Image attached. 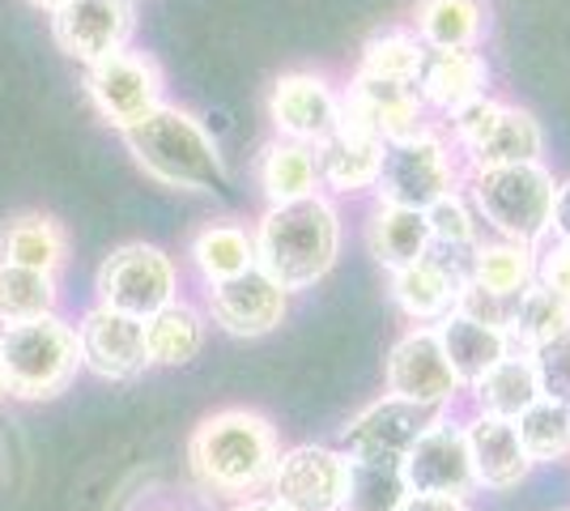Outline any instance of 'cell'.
Listing matches in <instances>:
<instances>
[{"mask_svg": "<svg viewBox=\"0 0 570 511\" xmlns=\"http://www.w3.org/2000/svg\"><path fill=\"white\" fill-rule=\"evenodd\" d=\"M350 456L324 443H298L277 456L268 478V499L285 511H345Z\"/></svg>", "mask_w": 570, "mask_h": 511, "instance_id": "9", "label": "cell"}, {"mask_svg": "<svg viewBox=\"0 0 570 511\" xmlns=\"http://www.w3.org/2000/svg\"><path fill=\"white\" fill-rule=\"evenodd\" d=\"M191 261L200 268V277L214 286V282L238 277V273H247L256 265V247H252V235L243 226L214 222L191 239Z\"/></svg>", "mask_w": 570, "mask_h": 511, "instance_id": "30", "label": "cell"}, {"mask_svg": "<svg viewBox=\"0 0 570 511\" xmlns=\"http://www.w3.org/2000/svg\"><path fill=\"white\" fill-rule=\"evenodd\" d=\"M289 312V294L264 273V268H247L238 277L214 282L209 286V316L235 337H264L273 333Z\"/></svg>", "mask_w": 570, "mask_h": 511, "instance_id": "16", "label": "cell"}, {"mask_svg": "<svg viewBox=\"0 0 570 511\" xmlns=\"http://www.w3.org/2000/svg\"><path fill=\"white\" fill-rule=\"evenodd\" d=\"M86 95L98 107V116L124 132L163 107V73L149 56L111 51L86 65Z\"/></svg>", "mask_w": 570, "mask_h": 511, "instance_id": "11", "label": "cell"}, {"mask_svg": "<svg viewBox=\"0 0 570 511\" xmlns=\"http://www.w3.org/2000/svg\"><path fill=\"white\" fill-rule=\"evenodd\" d=\"M485 0H422L413 35L426 51H473L485 35Z\"/></svg>", "mask_w": 570, "mask_h": 511, "instance_id": "23", "label": "cell"}, {"mask_svg": "<svg viewBox=\"0 0 570 511\" xmlns=\"http://www.w3.org/2000/svg\"><path fill=\"white\" fill-rule=\"evenodd\" d=\"M455 141L476 167H515V163H541L546 132L532 111L499 98H476L452 116Z\"/></svg>", "mask_w": 570, "mask_h": 511, "instance_id": "6", "label": "cell"}, {"mask_svg": "<svg viewBox=\"0 0 570 511\" xmlns=\"http://www.w3.org/2000/svg\"><path fill=\"white\" fill-rule=\"evenodd\" d=\"M426 226H430V244H448V247L476 244V214L460 193L434 200L426 209Z\"/></svg>", "mask_w": 570, "mask_h": 511, "instance_id": "38", "label": "cell"}, {"mask_svg": "<svg viewBox=\"0 0 570 511\" xmlns=\"http://www.w3.org/2000/svg\"><path fill=\"white\" fill-rule=\"evenodd\" d=\"M537 282L558 294L570 312V244H549L537 256Z\"/></svg>", "mask_w": 570, "mask_h": 511, "instance_id": "40", "label": "cell"}, {"mask_svg": "<svg viewBox=\"0 0 570 511\" xmlns=\"http://www.w3.org/2000/svg\"><path fill=\"white\" fill-rule=\"evenodd\" d=\"M567 410H570V405H567Z\"/></svg>", "mask_w": 570, "mask_h": 511, "instance_id": "46", "label": "cell"}, {"mask_svg": "<svg viewBox=\"0 0 570 511\" xmlns=\"http://www.w3.org/2000/svg\"><path fill=\"white\" fill-rule=\"evenodd\" d=\"M0 363H4V389L13 392V396H22V401L60 396L72 384L77 366H81L77 328L56 316L4 328Z\"/></svg>", "mask_w": 570, "mask_h": 511, "instance_id": "5", "label": "cell"}, {"mask_svg": "<svg viewBox=\"0 0 570 511\" xmlns=\"http://www.w3.org/2000/svg\"><path fill=\"white\" fill-rule=\"evenodd\" d=\"M261 184L268 205H289L315 193L320 175H315V149L298 146V141H277L264 149L261 163Z\"/></svg>", "mask_w": 570, "mask_h": 511, "instance_id": "31", "label": "cell"}, {"mask_svg": "<svg viewBox=\"0 0 570 511\" xmlns=\"http://www.w3.org/2000/svg\"><path fill=\"white\" fill-rule=\"evenodd\" d=\"M268 116L285 141L315 149L336 132V95L324 77L282 73L268 95Z\"/></svg>", "mask_w": 570, "mask_h": 511, "instance_id": "17", "label": "cell"}, {"mask_svg": "<svg viewBox=\"0 0 570 511\" xmlns=\"http://www.w3.org/2000/svg\"><path fill=\"white\" fill-rule=\"evenodd\" d=\"M401 478L409 494H443V499H469L476 490L469 443L452 417H439L426 435L401 456Z\"/></svg>", "mask_w": 570, "mask_h": 511, "instance_id": "13", "label": "cell"}, {"mask_svg": "<svg viewBox=\"0 0 570 511\" xmlns=\"http://www.w3.org/2000/svg\"><path fill=\"white\" fill-rule=\"evenodd\" d=\"M4 392L9 389H4V363H0V396H4Z\"/></svg>", "mask_w": 570, "mask_h": 511, "instance_id": "45", "label": "cell"}, {"mask_svg": "<svg viewBox=\"0 0 570 511\" xmlns=\"http://www.w3.org/2000/svg\"><path fill=\"white\" fill-rule=\"evenodd\" d=\"M404 494L401 461H350L345 511H396Z\"/></svg>", "mask_w": 570, "mask_h": 511, "instance_id": "36", "label": "cell"}, {"mask_svg": "<svg viewBox=\"0 0 570 511\" xmlns=\"http://www.w3.org/2000/svg\"><path fill=\"white\" fill-rule=\"evenodd\" d=\"M562 328H570L567 303L553 291H546L541 282H532L523 294H515L511 303V320H507V345L511 354H532L537 345H546L549 337H558Z\"/></svg>", "mask_w": 570, "mask_h": 511, "instance_id": "27", "label": "cell"}, {"mask_svg": "<svg viewBox=\"0 0 570 511\" xmlns=\"http://www.w3.org/2000/svg\"><path fill=\"white\" fill-rule=\"evenodd\" d=\"M277 456V431L256 410H222L205 417L188 443L191 473L217 494H252L268 487Z\"/></svg>", "mask_w": 570, "mask_h": 511, "instance_id": "2", "label": "cell"}, {"mask_svg": "<svg viewBox=\"0 0 570 511\" xmlns=\"http://www.w3.org/2000/svg\"><path fill=\"white\" fill-rule=\"evenodd\" d=\"M366 244H371V256H375L387 273L413 265V261L426 256V247H430L426 214L396 209V205H380L371 226H366Z\"/></svg>", "mask_w": 570, "mask_h": 511, "instance_id": "26", "label": "cell"}, {"mask_svg": "<svg viewBox=\"0 0 570 511\" xmlns=\"http://www.w3.org/2000/svg\"><path fill=\"white\" fill-rule=\"evenodd\" d=\"M375 193H380V205L426 214L434 200L455 193V163L448 158V146L430 128L383 146Z\"/></svg>", "mask_w": 570, "mask_h": 511, "instance_id": "7", "label": "cell"}, {"mask_svg": "<svg viewBox=\"0 0 570 511\" xmlns=\"http://www.w3.org/2000/svg\"><path fill=\"white\" fill-rule=\"evenodd\" d=\"M455 294H460V286L430 256L392 273V298L404 316L417 320V324H439L455 307Z\"/></svg>", "mask_w": 570, "mask_h": 511, "instance_id": "25", "label": "cell"}, {"mask_svg": "<svg viewBox=\"0 0 570 511\" xmlns=\"http://www.w3.org/2000/svg\"><path fill=\"white\" fill-rule=\"evenodd\" d=\"M473 396H476V414H494L515 422L532 401H541V389H537V375H532L528 354H507L481 384H473Z\"/></svg>", "mask_w": 570, "mask_h": 511, "instance_id": "29", "label": "cell"}, {"mask_svg": "<svg viewBox=\"0 0 570 511\" xmlns=\"http://www.w3.org/2000/svg\"><path fill=\"white\" fill-rule=\"evenodd\" d=\"M51 307H56V282L48 273L0 265V324L4 328L51 316Z\"/></svg>", "mask_w": 570, "mask_h": 511, "instance_id": "35", "label": "cell"}, {"mask_svg": "<svg viewBox=\"0 0 570 511\" xmlns=\"http://www.w3.org/2000/svg\"><path fill=\"white\" fill-rule=\"evenodd\" d=\"M315 154V175L328 193H366L375 188L383 163V146L357 132H333L328 141H320Z\"/></svg>", "mask_w": 570, "mask_h": 511, "instance_id": "22", "label": "cell"}, {"mask_svg": "<svg viewBox=\"0 0 570 511\" xmlns=\"http://www.w3.org/2000/svg\"><path fill=\"white\" fill-rule=\"evenodd\" d=\"M553 170L546 163H515V167H476L469 179L473 214L502 244L537 247L549 235V209H553Z\"/></svg>", "mask_w": 570, "mask_h": 511, "instance_id": "4", "label": "cell"}, {"mask_svg": "<svg viewBox=\"0 0 570 511\" xmlns=\"http://www.w3.org/2000/svg\"><path fill=\"white\" fill-rule=\"evenodd\" d=\"M179 294V273L170 256L154 244H124L116 247L98 268V307H111L119 316L149 320Z\"/></svg>", "mask_w": 570, "mask_h": 511, "instance_id": "8", "label": "cell"}, {"mask_svg": "<svg viewBox=\"0 0 570 511\" xmlns=\"http://www.w3.org/2000/svg\"><path fill=\"white\" fill-rule=\"evenodd\" d=\"M65 230L48 214H18L0 230V265L35 268V273H56L65 265Z\"/></svg>", "mask_w": 570, "mask_h": 511, "instance_id": "24", "label": "cell"}, {"mask_svg": "<svg viewBox=\"0 0 570 511\" xmlns=\"http://www.w3.org/2000/svg\"><path fill=\"white\" fill-rule=\"evenodd\" d=\"M532 375H537V389L546 401L570 405V328H562L558 337H549L546 345H537L528 354Z\"/></svg>", "mask_w": 570, "mask_h": 511, "instance_id": "37", "label": "cell"}, {"mask_svg": "<svg viewBox=\"0 0 570 511\" xmlns=\"http://www.w3.org/2000/svg\"><path fill=\"white\" fill-rule=\"evenodd\" d=\"M464 443H469V464H473V482L481 490H515L532 473V461L523 452L515 422L494 414H473L460 422Z\"/></svg>", "mask_w": 570, "mask_h": 511, "instance_id": "19", "label": "cell"}, {"mask_svg": "<svg viewBox=\"0 0 570 511\" xmlns=\"http://www.w3.org/2000/svg\"><path fill=\"white\" fill-rule=\"evenodd\" d=\"M383 380H387V396H401L413 405H426V410H443L452 405L460 384H455L452 366L439 350V337L430 324H413L387 354L383 366Z\"/></svg>", "mask_w": 570, "mask_h": 511, "instance_id": "14", "label": "cell"}, {"mask_svg": "<svg viewBox=\"0 0 570 511\" xmlns=\"http://www.w3.org/2000/svg\"><path fill=\"white\" fill-rule=\"evenodd\" d=\"M439 417H443V410H426V405H413L401 396H383L375 405H366L357 417H350V426L341 431V452L350 461H401Z\"/></svg>", "mask_w": 570, "mask_h": 511, "instance_id": "12", "label": "cell"}, {"mask_svg": "<svg viewBox=\"0 0 570 511\" xmlns=\"http://www.w3.org/2000/svg\"><path fill=\"white\" fill-rule=\"evenodd\" d=\"M430 328H434L439 350H443V358H448V366H452V375L460 389L481 384V380L511 354V345H507V333H502V328H485V324L455 316V312H448V316L439 320V324H430Z\"/></svg>", "mask_w": 570, "mask_h": 511, "instance_id": "20", "label": "cell"}, {"mask_svg": "<svg viewBox=\"0 0 570 511\" xmlns=\"http://www.w3.org/2000/svg\"><path fill=\"white\" fill-rule=\"evenodd\" d=\"M30 4H35V9H48V13H56V9H65L69 0H30Z\"/></svg>", "mask_w": 570, "mask_h": 511, "instance_id": "44", "label": "cell"}, {"mask_svg": "<svg viewBox=\"0 0 570 511\" xmlns=\"http://www.w3.org/2000/svg\"><path fill=\"white\" fill-rule=\"evenodd\" d=\"M515 431L532 464H553L570 456V410L558 401H532L520 417H515Z\"/></svg>", "mask_w": 570, "mask_h": 511, "instance_id": "34", "label": "cell"}, {"mask_svg": "<svg viewBox=\"0 0 570 511\" xmlns=\"http://www.w3.org/2000/svg\"><path fill=\"white\" fill-rule=\"evenodd\" d=\"M473 282L481 291L515 298L537 282V252L523 244H476Z\"/></svg>", "mask_w": 570, "mask_h": 511, "instance_id": "33", "label": "cell"}, {"mask_svg": "<svg viewBox=\"0 0 570 511\" xmlns=\"http://www.w3.org/2000/svg\"><path fill=\"white\" fill-rule=\"evenodd\" d=\"M422 120H426V102L417 98L413 86H401V81L357 73L345 98H336V132H357L380 146L422 132L426 128Z\"/></svg>", "mask_w": 570, "mask_h": 511, "instance_id": "10", "label": "cell"}, {"mask_svg": "<svg viewBox=\"0 0 570 511\" xmlns=\"http://www.w3.org/2000/svg\"><path fill=\"white\" fill-rule=\"evenodd\" d=\"M511 303L515 298H502V294H490L481 291L476 282H464L460 294H455V316L464 320H476V324H485V328H507V320H511Z\"/></svg>", "mask_w": 570, "mask_h": 511, "instance_id": "39", "label": "cell"}, {"mask_svg": "<svg viewBox=\"0 0 570 511\" xmlns=\"http://www.w3.org/2000/svg\"><path fill=\"white\" fill-rule=\"evenodd\" d=\"M137 30V0H69L65 9L51 13V35L65 56L95 65L124 43Z\"/></svg>", "mask_w": 570, "mask_h": 511, "instance_id": "15", "label": "cell"}, {"mask_svg": "<svg viewBox=\"0 0 570 511\" xmlns=\"http://www.w3.org/2000/svg\"><path fill=\"white\" fill-rule=\"evenodd\" d=\"M235 511H285L282 503H273V499H243Z\"/></svg>", "mask_w": 570, "mask_h": 511, "instance_id": "43", "label": "cell"}, {"mask_svg": "<svg viewBox=\"0 0 570 511\" xmlns=\"http://www.w3.org/2000/svg\"><path fill=\"white\" fill-rule=\"evenodd\" d=\"M490 86V65L481 51H426V65L417 77V98L426 107H439L455 116L460 107H469L476 98H485Z\"/></svg>", "mask_w": 570, "mask_h": 511, "instance_id": "21", "label": "cell"}, {"mask_svg": "<svg viewBox=\"0 0 570 511\" xmlns=\"http://www.w3.org/2000/svg\"><path fill=\"white\" fill-rule=\"evenodd\" d=\"M396 511H473L469 499H443V494H404Z\"/></svg>", "mask_w": 570, "mask_h": 511, "instance_id": "42", "label": "cell"}, {"mask_svg": "<svg viewBox=\"0 0 570 511\" xmlns=\"http://www.w3.org/2000/svg\"><path fill=\"white\" fill-rule=\"evenodd\" d=\"M256 268H264L285 294L311 291L324 282L341 252V218L324 193H311L289 205H268L256 226Z\"/></svg>", "mask_w": 570, "mask_h": 511, "instance_id": "1", "label": "cell"}, {"mask_svg": "<svg viewBox=\"0 0 570 511\" xmlns=\"http://www.w3.org/2000/svg\"><path fill=\"white\" fill-rule=\"evenodd\" d=\"M200 345H205V320H200L196 307L179 303V298L170 307H163L158 316L145 320V354H149V363L184 366L200 354Z\"/></svg>", "mask_w": 570, "mask_h": 511, "instance_id": "28", "label": "cell"}, {"mask_svg": "<svg viewBox=\"0 0 570 511\" xmlns=\"http://www.w3.org/2000/svg\"><path fill=\"white\" fill-rule=\"evenodd\" d=\"M124 146L149 179H158L167 188H188V193H226L230 188V175H226L214 137L179 107L163 102L154 116L124 128Z\"/></svg>", "mask_w": 570, "mask_h": 511, "instance_id": "3", "label": "cell"}, {"mask_svg": "<svg viewBox=\"0 0 570 511\" xmlns=\"http://www.w3.org/2000/svg\"><path fill=\"white\" fill-rule=\"evenodd\" d=\"M422 65H426V43L413 30H383L375 39H366L357 73L380 77V81H401V86L417 90Z\"/></svg>", "mask_w": 570, "mask_h": 511, "instance_id": "32", "label": "cell"}, {"mask_svg": "<svg viewBox=\"0 0 570 511\" xmlns=\"http://www.w3.org/2000/svg\"><path fill=\"white\" fill-rule=\"evenodd\" d=\"M549 235L553 244H570V179L553 188V209H549Z\"/></svg>", "mask_w": 570, "mask_h": 511, "instance_id": "41", "label": "cell"}, {"mask_svg": "<svg viewBox=\"0 0 570 511\" xmlns=\"http://www.w3.org/2000/svg\"><path fill=\"white\" fill-rule=\"evenodd\" d=\"M81 363L102 380H132L149 366L145 354V320L119 316L111 307H95L77 328Z\"/></svg>", "mask_w": 570, "mask_h": 511, "instance_id": "18", "label": "cell"}]
</instances>
